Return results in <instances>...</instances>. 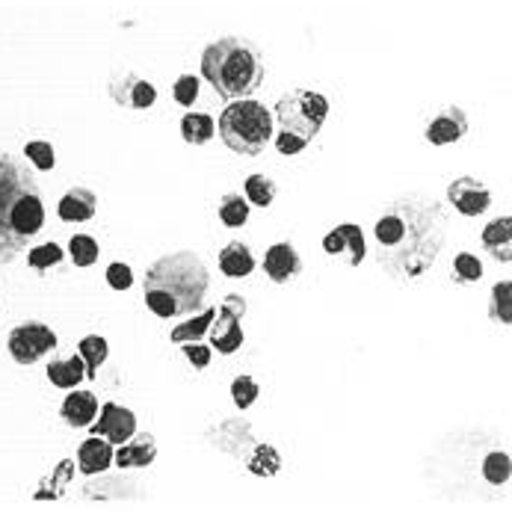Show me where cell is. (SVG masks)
<instances>
[{"label": "cell", "instance_id": "1", "mask_svg": "<svg viewBox=\"0 0 512 512\" xmlns=\"http://www.w3.org/2000/svg\"><path fill=\"white\" fill-rule=\"evenodd\" d=\"M444 225L447 222L436 202H391L373 225L379 267L400 282H415L427 276L444 246Z\"/></svg>", "mask_w": 512, "mask_h": 512}, {"label": "cell", "instance_id": "2", "mask_svg": "<svg viewBox=\"0 0 512 512\" xmlns=\"http://www.w3.org/2000/svg\"><path fill=\"white\" fill-rule=\"evenodd\" d=\"M211 288V273L205 261L190 252H169L157 258L146 270L143 296L151 314L157 317H184L202 308L205 296Z\"/></svg>", "mask_w": 512, "mask_h": 512}, {"label": "cell", "instance_id": "3", "mask_svg": "<svg viewBox=\"0 0 512 512\" xmlns=\"http://www.w3.org/2000/svg\"><path fill=\"white\" fill-rule=\"evenodd\" d=\"M202 77L214 86V92L225 101L249 98L261 80H264V63L255 54V48L237 36L217 39L202 54Z\"/></svg>", "mask_w": 512, "mask_h": 512}, {"label": "cell", "instance_id": "4", "mask_svg": "<svg viewBox=\"0 0 512 512\" xmlns=\"http://www.w3.org/2000/svg\"><path fill=\"white\" fill-rule=\"evenodd\" d=\"M273 113L252 101V98H240L231 101L220 113V137L225 146L237 154H261L267 143L273 140Z\"/></svg>", "mask_w": 512, "mask_h": 512}, {"label": "cell", "instance_id": "5", "mask_svg": "<svg viewBox=\"0 0 512 512\" xmlns=\"http://www.w3.org/2000/svg\"><path fill=\"white\" fill-rule=\"evenodd\" d=\"M27 190H39L33 172L24 163H18L12 154L0 151V267L12 264L18 258V252L27 246V240H21L9 222V211H12L15 199Z\"/></svg>", "mask_w": 512, "mask_h": 512}, {"label": "cell", "instance_id": "6", "mask_svg": "<svg viewBox=\"0 0 512 512\" xmlns=\"http://www.w3.org/2000/svg\"><path fill=\"white\" fill-rule=\"evenodd\" d=\"M326 116H329V101L320 92L296 89L276 104L273 122H279V134H291L302 143H311L320 134Z\"/></svg>", "mask_w": 512, "mask_h": 512}, {"label": "cell", "instance_id": "7", "mask_svg": "<svg viewBox=\"0 0 512 512\" xmlns=\"http://www.w3.org/2000/svg\"><path fill=\"white\" fill-rule=\"evenodd\" d=\"M6 350L18 365H36L57 350V332L36 320L18 323L6 338Z\"/></svg>", "mask_w": 512, "mask_h": 512}, {"label": "cell", "instance_id": "8", "mask_svg": "<svg viewBox=\"0 0 512 512\" xmlns=\"http://www.w3.org/2000/svg\"><path fill=\"white\" fill-rule=\"evenodd\" d=\"M243 314H246V299L237 296V293H228L222 299L220 311H217L211 329H208L211 344H214V350L220 356H231V353H237L243 347V329H240Z\"/></svg>", "mask_w": 512, "mask_h": 512}, {"label": "cell", "instance_id": "9", "mask_svg": "<svg viewBox=\"0 0 512 512\" xmlns=\"http://www.w3.org/2000/svg\"><path fill=\"white\" fill-rule=\"evenodd\" d=\"M323 252L332 258H341L350 267H359L367 258V243L362 225L353 222H341L335 225L326 237H323Z\"/></svg>", "mask_w": 512, "mask_h": 512}, {"label": "cell", "instance_id": "10", "mask_svg": "<svg viewBox=\"0 0 512 512\" xmlns=\"http://www.w3.org/2000/svg\"><path fill=\"white\" fill-rule=\"evenodd\" d=\"M89 427H92V436L119 447L137 433V415L131 409H125V406H119V403H104L98 409V418Z\"/></svg>", "mask_w": 512, "mask_h": 512}, {"label": "cell", "instance_id": "11", "mask_svg": "<svg viewBox=\"0 0 512 512\" xmlns=\"http://www.w3.org/2000/svg\"><path fill=\"white\" fill-rule=\"evenodd\" d=\"M110 98L125 110H148L157 101V89L140 74L119 69L110 77Z\"/></svg>", "mask_w": 512, "mask_h": 512}, {"label": "cell", "instance_id": "12", "mask_svg": "<svg viewBox=\"0 0 512 512\" xmlns=\"http://www.w3.org/2000/svg\"><path fill=\"white\" fill-rule=\"evenodd\" d=\"M447 199L453 205V211H459L462 217H483L492 208V193L483 181L462 175L456 181H450L447 187Z\"/></svg>", "mask_w": 512, "mask_h": 512}, {"label": "cell", "instance_id": "13", "mask_svg": "<svg viewBox=\"0 0 512 512\" xmlns=\"http://www.w3.org/2000/svg\"><path fill=\"white\" fill-rule=\"evenodd\" d=\"M9 222H12V231L21 237V240H30L42 231L45 225V205H42V196L39 190H27L15 199L12 211H9Z\"/></svg>", "mask_w": 512, "mask_h": 512}, {"label": "cell", "instance_id": "14", "mask_svg": "<svg viewBox=\"0 0 512 512\" xmlns=\"http://www.w3.org/2000/svg\"><path fill=\"white\" fill-rule=\"evenodd\" d=\"M264 273L276 285H288L302 273V258L291 243H273L264 255Z\"/></svg>", "mask_w": 512, "mask_h": 512}, {"label": "cell", "instance_id": "15", "mask_svg": "<svg viewBox=\"0 0 512 512\" xmlns=\"http://www.w3.org/2000/svg\"><path fill=\"white\" fill-rule=\"evenodd\" d=\"M157 459V441L148 433H134L125 444L116 447L113 462L119 471H134V468H148Z\"/></svg>", "mask_w": 512, "mask_h": 512}, {"label": "cell", "instance_id": "16", "mask_svg": "<svg viewBox=\"0 0 512 512\" xmlns=\"http://www.w3.org/2000/svg\"><path fill=\"white\" fill-rule=\"evenodd\" d=\"M468 134V116L462 107H444L427 128V140L433 146H450L459 143Z\"/></svg>", "mask_w": 512, "mask_h": 512}, {"label": "cell", "instance_id": "17", "mask_svg": "<svg viewBox=\"0 0 512 512\" xmlns=\"http://www.w3.org/2000/svg\"><path fill=\"white\" fill-rule=\"evenodd\" d=\"M113 453H116L113 444H107L98 436H89L77 447V468H80V474H86V477L104 474L113 465Z\"/></svg>", "mask_w": 512, "mask_h": 512}, {"label": "cell", "instance_id": "18", "mask_svg": "<svg viewBox=\"0 0 512 512\" xmlns=\"http://www.w3.org/2000/svg\"><path fill=\"white\" fill-rule=\"evenodd\" d=\"M98 397L92 394V391H77L74 388L72 394L63 400V406H60V418L74 427V430H80V427H89L95 418H98Z\"/></svg>", "mask_w": 512, "mask_h": 512}, {"label": "cell", "instance_id": "19", "mask_svg": "<svg viewBox=\"0 0 512 512\" xmlns=\"http://www.w3.org/2000/svg\"><path fill=\"white\" fill-rule=\"evenodd\" d=\"M95 211H98V196L86 187H72L57 205V214L63 222H89Z\"/></svg>", "mask_w": 512, "mask_h": 512}, {"label": "cell", "instance_id": "20", "mask_svg": "<svg viewBox=\"0 0 512 512\" xmlns=\"http://www.w3.org/2000/svg\"><path fill=\"white\" fill-rule=\"evenodd\" d=\"M483 249L501 261V264H510L512 261V217H501V220L489 222L483 228Z\"/></svg>", "mask_w": 512, "mask_h": 512}, {"label": "cell", "instance_id": "21", "mask_svg": "<svg viewBox=\"0 0 512 512\" xmlns=\"http://www.w3.org/2000/svg\"><path fill=\"white\" fill-rule=\"evenodd\" d=\"M220 270L222 276H228V279H246V276H252L255 273V255H252V249L246 243H240V240H231L220 252Z\"/></svg>", "mask_w": 512, "mask_h": 512}, {"label": "cell", "instance_id": "22", "mask_svg": "<svg viewBox=\"0 0 512 512\" xmlns=\"http://www.w3.org/2000/svg\"><path fill=\"white\" fill-rule=\"evenodd\" d=\"M48 379L54 388L74 391L83 379H86V367L80 362V356H66V359H54L48 365Z\"/></svg>", "mask_w": 512, "mask_h": 512}, {"label": "cell", "instance_id": "23", "mask_svg": "<svg viewBox=\"0 0 512 512\" xmlns=\"http://www.w3.org/2000/svg\"><path fill=\"white\" fill-rule=\"evenodd\" d=\"M214 317H217V308H205V311L193 314L190 320L178 323V326L169 332V341H172V344H196L199 338H205V335H208V329H211Z\"/></svg>", "mask_w": 512, "mask_h": 512}, {"label": "cell", "instance_id": "24", "mask_svg": "<svg viewBox=\"0 0 512 512\" xmlns=\"http://www.w3.org/2000/svg\"><path fill=\"white\" fill-rule=\"evenodd\" d=\"M107 353H110V344L101 335H86L77 344V356H80V362L86 367V379H95L98 376L101 365L107 362Z\"/></svg>", "mask_w": 512, "mask_h": 512}, {"label": "cell", "instance_id": "25", "mask_svg": "<svg viewBox=\"0 0 512 512\" xmlns=\"http://www.w3.org/2000/svg\"><path fill=\"white\" fill-rule=\"evenodd\" d=\"M217 131V122L211 113H187L181 119V137L190 143V146H205Z\"/></svg>", "mask_w": 512, "mask_h": 512}, {"label": "cell", "instance_id": "26", "mask_svg": "<svg viewBox=\"0 0 512 512\" xmlns=\"http://www.w3.org/2000/svg\"><path fill=\"white\" fill-rule=\"evenodd\" d=\"M243 199L252 205V208H270L276 202V181L267 178V175H249L246 184H243Z\"/></svg>", "mask_w": 512, "mask_h": 512}, {"label": "cell", "instance_id": "27", "mask_svg": "<svg viewBox=\"0 0 512 512\" xmlns=\"http://www.w3.org/2000/svg\"><path fill=\"white\" fill-rule=\"evenodd\" d=\"M246 468L255 474V477H276L282 471V456L273 444H258L255 453L246 459Z\"/></svg>", "mask_w": 512, "mask_h": 512}, {"label": "cell", "instance_id": "28", "mask_svg": "<svg viewBox=\"0 0 512 512\" xmlns=\"http://www.w3.org/2000/svg\"><path fill=\"white\" fill-rule=\"evenodd\" d=\"M217 214L225 228H243L249 222V202L240 193H228V196H222Z\"/></svg>", "mask_w": 512, "mask_h": 512}, {"label": "cell", "instance_id": "29", "mask_svg": "<svg viewBox=\"0 0 512 512\" xmlns=\"http://www.w3.org/2000/svg\"><path fill=\"white\" fill-rule=\"evenodd\" d=\"M510 474L512 462L507 450H495V453H489V456L483 459V477H486V483H492V486H507V483H510Z\"/></svg>", "mask_w": 512, "mask_h": 512}, {"label": "cell", "instance_id": "30", "mask_svg": "<svg viewBox=\"0 0 512 512\" xmlns=\"http://www.w3.org/2000/svg\"><path fill=\"white\" fill-rule=\"evenodd\" d=\"M489 314L495 323L501 326H510L512 323V282H498L492 288V305H489Z\"/></svg>", "mask_w": 512, "mask_h": 512}, {"label": "cell", "instance_id": "31", "mask_svg": "<svg viewBox=\"0 0 512 512\" xmlns=\"http://www.w3.org/2000/svg\"><path fill=\"white\" fill-rule=\"evenodd\" d=\"M69 255H72L74 267H92L101 255L98 249V240L89 237V234H74L72 243H69Z\"/></svg>", "mask_w": 512, "mask_h": 512}, {"label": "cell", "instance_id": "32", "mask_svg": "<svg viewBox=\"0 0 512 512\" xmlns=\"http://www.w3.org/2000/svg\"><path fill=\"white\" fill-rule=\"evenodd\" d=\"M453 279L459 285H471V282H480L483 279V261L471 252H459L453 258Z\"/></svg>", "mask_w": 512, "mask_h": 512}, {"label": "cell", "instance_id": "33", "mask_svg": "<svg viewBox=\"0 0 512 512\" xmlns=\"http://www.w3.org/2000/svg\"><path fill=\"white\" fill-rule=\"evenodd\" d=\"M27 264H30L33 270H39V273H45V270H51V267H60V264H63V249H60L57 243L36 246V249H30Z\"/></svg>", "mask_w": 512, "mask_h": 512}, {"label": "cell", "instance_id": "34", "mask_svg": "<svg viewBox=\"0 0 512 512\" xmlns=\"http://www.w3.org/2000/svg\"><path fill=\"white\" fill-rule=\"evenodd\" d=\"M258 394H261V385L252 376H237L231 382V400H234L237 409H249L258 400Z\"/></svg>", "mask_w": 512, "mask_h": 512}, {"label": "cell", "instance_id": "35", "mask_svg": "<svg viewBox=\"0 0 512 512\" xmlns=\"http://www.w3.org/2000/svg\"><path fill=\"white\" fill-rule=\"evenodd\" d=\"M24 154H27V160H30L36 169H42V172L54 169V148H51V143H45V140H33V143H27Z\"/></svg>", "mask_w": 512, "mask_h": 512}, {"label": "cell", "instance_id": "36", "mask_svg": "<svg viewBox=\"0 0 512 512\" xmlns=\"http://www.w3.org/2000/svg\"><path fill=\"white\" fill-rule=\"evenodd\" d=\"M172 95L181 107H193V101L199 98V77L193 74H181L172 86Z\"/></svg>", "mask_w": 512, "mask_h": 512}, {"label": "cell", "instance_id": "37", "mask_svg": "<svg viewBox=\"0 0 512 512\" xmlns=\"http://www.w3.org/2000/svg\"><path fill=\"white\" fill-rule=\"evenodd\" d=\"M104 279H107V285L113 291H128L134 285V270L128 264H110L107 273H104Z\"/></svg>", "mask_w": 512, "mask_h": 512}, {"label": "cell", "instance_id": "38", "mask_svg": "<svg viewBox=\"0 0 512 512\" xmlns=\"http://www.w3.org/2000/svg\"><path fill=\"white\" fill-rule=\"evenodd\" d=\"M181 347H184L187 362L196 367V370H205V367L211 365V350H208V347H202L199 341H196V344H181Z\"/></svg>", "mask_w": 512, "mask_h": 512}, {"label": "cell", "instance_id": "39", "mask_svg": "<svg viewBox=\"0 0 512 512\" xmlns=\"http://www.w3.org/2000/svg\"><path fill=\"white\" fill-rule=\"evenodd\" d=\"M305 146H308V143L296 140V137H291V134H279V137H276V148H279L282 154H288V157H291V154H299V151H305Z\"/></svg>", "mask_w": 512, "mask_h": 512}]
</instances>
